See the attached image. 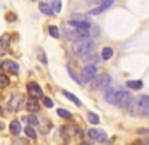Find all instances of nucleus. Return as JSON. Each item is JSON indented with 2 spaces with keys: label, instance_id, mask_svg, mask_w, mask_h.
I'll list each match as a JSON object with an SVG mask.
<instances>
[{
  "label": "nucleus",
  "instance_id": "1",
  "mask_svg": "<svg viewBox=\"0 0 149 145\" xmlns=\"http://www.w3.org/2000/svg\"><path fill=\"white\" fill-rule=\"evenodd\" d=\"M94 42L91 39H82V41H78V42H74L73 45V53L74 54H78V55H85L86 54H90L94 51Z\"/></svg>",
  "mask_w": 149,
  "mask_h": 145
},
{
  "label": "nucleus",
  "instance_id": "2",
  "mask_svg": "<svg viewBox=\"0 0 149 145\" xmlns=\"http://www.w3.org/2000/svg\"><path fill=\"white\" fill-rule=\"evenodd\" d=\"M133 102V97L130 91H125V90H118L116 91V99H115V105L119 106V108H128Z\"/></svg>",
  "mask_w": 149,
  "mask_h": 145
},
{
  "label": "nucleus",
  "instance_id": "3",
  "mask_svg": "<svg viewBox=\"0 0 149 145\" xmlns=\"http://www.w3.org/2000/svg\"><path fill=\"white\" fill-rule=\"evenodd\" d=\"M22 100H24V97H22L21 93H18V91L12 93L10 97H9V100H8V109H9L10 112H17V111L19 109Z\"/></svg>",
  "mask_w": 149,
  "mask_h": 145
},
{
  "label": "nucleus",
  "instance_id": "4",
  "mask_svg": "<svg viewBox=\"0 0 149 145\" xmlns=\"http://www.w3.org/2000/svg\"><path fill=\"white\" fill-rule=\"evenodd\" d=\"M109 84H110V75L109 74H100L94 78L93 87L95 90H103V88L109 87Z\"/></svg>",
  "mask_w": 149,
  "mask_h": 145
},
{
  "label": "nucleus",
  "instance_id": "5",
  "mask_svg": "<svg viewBox=\"0 0 149 145\" xmlns=\"http://www.w3.org/2000/svg\"><path fill=\"white\" fill-rule=\"evenodd\" d=\"M136 111H137V114H142V115L149 114V96H142V97L137 99Z\"/></svg>",
  "mask_w": 149,
  "mask_h": 145
},
{
  "label": "nucleus",
  "instance_id": "6",
  "mask_svg": "<svg viewBox=\"0 0 149 145\" xmlns=\"http://www.w3.org/2000/svg\"><path fill=\"white\" fill-rule=\"evenodd\" d=\"M88 138L94 142H98V144H103L106 139H107V135L104 130H100V129H90L88 130Z\"/></svg>",
  "mask_w": 149,
  "mask_h": 145
},
{
  "label": "nucleus",
  "instance_id": "7",
  "mask_svg": "<svg viewBox=\"0 0 149 145\" xmlns=\"http://www.w3.org/2000/svg\"><path fill=\"white\" fill-rule=\"evenodd\" d=\"M97 76V69L95 66H85L81 72V78H82V82H90L93 81L94 78Z\"/></svg>",
  "mask_w": 149,
  "mask_h": 145
},
{
  "label": "nucleus",
  "instance_id": "8",
  "mask_svg": "<svg viewBox=\"0 0 149 145\" xmlns=\"http://www.w3.org/2000/svg\"><path fill=\"white\" fill-rule=\"evenodd\" d=\"M27 91H29V94L31 96L33 99L43 97V91H42V88L39 87V84H36V82H29V84H27Z\"/></svg>",
  "mask_w": 149,
  "mask_h": 145
},
{
  "label": "nucleus",
  "instance_id": "9",
  "mask_svg": "<svg viewBox=\"0 0 149 145\" xmlns=\"http://www.w3.org/2000/svg\"><path fill=\"white\" fill-rule=\"evenodd\" d=\"M69 26H72L73 29H78L81 32H88L91 27H93V24L90 21H76V20H69Z\"/></svg>",
  "mask_w": 149,
  "mask_h": 145
},
{
  "label": "nucleus",
  "instance_id": "10",
  "mask_svg": "<svg viewBox=\"0 0 149 145\" xmlns=\"http://www.w3.org/2000/svg\"><path fill=\"white\" fill-rule=\"evenodd\" d=\"M113 3H115V0H106V2H103L102 5H98L95 9H91V11H90V15H97V14H100V12L109 9Z\"/></svg>",
  "mask_w": 149,
  "mask_h": 145
},
{
  "label": "nucleus",
  "instance_id": "11",
  "mask_svg": "<svg viewBox=\"0 0 149 145\" xmlns=\"http://www.w3.org/2000/svg\"><path fill=\"white\" fill-rule=\"evenodd\" d=\"M2 67L5 72H12V74H15V72H18V69H19V66H18V63H15V62H12V60H5V62L2 63Z\"/></svg>",
  "mask_w": 149,
  "mask_h": 145
},
{
  "label": "nucleus",
  "instance_id": "12",
  "mask_svg": "<svg viewBox=\"0 0 149 145\" xmlns=\"http://www.w3.org/2000/svg\"><path fill=\"white\" fill-rule=\"evenodd\" d=\"M39 11L42 12L43 15H48V17H54V14H55L54 9L49 6L46 2H39Z\"/></svg>",
  "mask_w": 149,
  "mask_h": 145
},
{
  "label": "nucleus",
  "instance_id": "13",
  "mask_svg": "<svg viewBox=\"0 0 149 145\" xmlns=\"http://www.w3.org/2000/svg\"><path fill=\"white\" fill-rule=\"evenodd\" d=\"M9 48V34H3L0 36V54H5Z\"/></svg>",
  "mask_w": 149,
  "mask_h": 145
},
{
  "label": "nucleus",
  "instance_id": "14",
  "mask_svg": "<svg viewBox=\"0 0 149 145\" xmlns=\"http://www.w3.org/2000/svg\"><path fill=\"white\" fill-rule=\"evenodd\" d=\"M26 108H27V111H30V112H36V111H39V102H37V99H29L27 102H26Z\"/></svg>",
  "mask_w": 149,
  "mask_h": 145
},
{
  "label": "nucleus",
  "instance_id": "15",
  "mask_svg": "<svg viewBox=\"0 0 149 145\" xmlns=\"http://www.w3.org/2000/svg\"><path fill=\"white\" fill-rule=\"evenodd\" d=\"M116 88H109L106 91V96H104V99L107 103H112V105H115V99H116Z\"/></svg>",
  "mask_w": 149,
  "mask_h": 145
},
{
  "label": "nucleus",
  "instance_id": "16",
  "mask_svg": "<svg viewBox=\"0 0 149 145\" xmlns=\"http://www.w3.org/2000/svg\"><path fill=\"white\" fill-rule=\"evenodd\" d=\"M24 121H26L27 126H30V127L39 126V120H37L36 115H26V117H24Z\"/></svg>",
  "mask_w": 149,
  "mask_h": 145
},
{
  "label": "nucleus",
  "instance_id": "17",
  "mask_svg": "<svg viewBox=\"0 0 149 145\" xmlns=\"http://www.w3.org/2000/svg\"><path fill=\"white\" fill-rule=\"evenodd\" d=\"M9 129H10V133L12 135H19V132H21V123L17 121V120H14V121L10 123Z\"/></svg>",
  "mask_w": 149,
  "mask_h": 145
},
{
  "label": "nucleus",
  "instance_id": "18",
  "mask_svg": "<svg viewBox=\"0 0 149 145\" xmlns=\"http://www.w3.org/2000/svg\"><path fill=\"white\" fill-rule=\"evenodd\" d=\"M63 94L66 96V97H67L70 102H73L74 105H76V106H81V105H82V103H81V100L76 97V96H74V94H72V93H69L67 90H63Z\"/></svg>",
  "mask_w": 149,
  "mask_h": 145
},
{
  "label": "nucleus",
  "instance_id": "19",
  "mask_svg": "<svg viewBox=\"0 0 149 145\" xmlns=\"http://www.w3.org/2000/svg\"><path fill=\"white\" fill-rule=\"evenodd\" d=\"M46 3L51 6V8L54 9V12H57V14L61 11V0H48Z\"/></svg>",
  "mask_w": 149,
  "mask_h": 145
},
{
  "label": "nucleus",
  "instance_id": "20",
  "mask_svg": "<svg viewBox=\"0 0 149 145\" xmlns=\"http://www.w3.org/2000/svg\"><path fill=\"white\" fill-rule=\"evenodd\" d=\"M127 87L131 90H140L143 87V82L142 81H127Z\"/></svg>",
  "mask_w": 149,
  "mask_h": 145
},
{
  "label": "nucleus",
  "instance_id": "21",
  "mask_svg": "<svg viewBox=\"0 0 149 145\" xmlns=\"http://www.w3.org/2000/svg\"><path fill=\"white\" fill-rule=\"evenodd\" d=\"M86 118H88V121L91 123V124H98L100 123V118H98V115L97 114H94V112H86Z\"/></svg>",
  "mask_w": 149,
  "mask_h": 145
},
{
  "label": "nucleus",
  "instance_id": "22",
  "mask_svg": "<svg viewBox=\"0 0 149 145\" xmlns=\"http://www.w3.org/2000/svg\"><path fill=\"white\" fill-rule=\"evenodd\" d=\"M112 55H113V50H112L110 46L103 48V51H102V58L103 60H109V58H112Z\"/></svg>",
  "mask_w": 149,
  "mask_h": 145
},
{
  "label": "nucleus",
  "instance_id": "23",
  "mask_svg": "<svg viewBox=\"0 0 149 145\" xmlns=\"http://www.w3.org/2000/svg\"><path fill=\"white\" fill-rule=\"evenodd\" d=\"M84 60H85V63H88V66H95V63H98V57H97L95 54L86 55Z\"/></svg>",
  "mask_w": 149,
  "mask_h": 145
},
{
  "label": "nucleus",
  "instance_id": "24",
  "mask_svg": "<svg viewBox=\"0 0 149 145\" xmlns=\"http://www.w3.org/2000/svg\"><path fill=\"white\" fill-rule=\"evenodd\" d=\"M24 132H26V135H27V138H30V139H36V136H37V133H36V130H34L33 127H30V126H27L26 129H24Z\"/></svg>",
  "mask_w": 149,
  "mask_h": 145
},
{
  "label": "nucleus",
  "instance_id": "25",
  "mask_svg": "<svg viewBox=\"0 0 149 145\" xmlns=\"http://www.w3.org/2000/svg\"><path fill=\"white\" fill-rule=\"evenodd\" d=\"M9 85V78L3 74H0V88H5Z\"/></svg>",
  "mask_w": 149,
  "mask_h": 145
},
{
  "label": "nucleus",
  "instance_id": "26",
  "mask_svg": "<svg viewBox=\"0 0 149 145\" xmlns=\"http://www.w3.org/2000/svg\"><path fill=\"white\" fill-rule=\"evenodd\" d=\"M49 34H51L52 38L58 39V38H60V32H58V27H57V26H49Z\"/></svg>",
  "mask_w": 149,
  "mask_h": 145
},
{
  "label": "nucleus",
  "instance_id": "27",
  "mask_svg": "<svg viewBox=\"0 0 149 145\" xmlns=\"http://www.w3.org/2000/svg\"><path fill=\"white\" fill-rule=\"evenodd\" d=\"M57 114H58L60 117H63V118H72V114H70L67 109H63V108L57 109Z\"/></svg>",
  "mask_w": 149,
  "mask_h": 145
},
{
  "label": "nucleus",
  "instance_id": "28",
  "mask_svg": "<svg viewBox=\"0 0 149 145\" xmlns=\"http://www.w3.org/2000/svg\"><path fill=\"white\" fill-rule=\"evenodd\" d=\"M39 60L43 63V64H46L48 63V58H46V54H45V51L43 50H39Z\"/></svg>",
  "mask_w": 149,
  "mask_h": 145
},
{
  "label": "nucleus",
  "instance_id": "29",
  "mask_svg": "<svg viewBox=\"0 0 149 145\" xmlns=\"http://www.w3.org/2000/svg\"><path fill=\"white\" fill-rule=\"evenodd\" d=\"M43 105H45L46 108H52V106H54V102L49 99V97H43Z\"/></svg>",
  "mask_w": 149,
  "mask_h": 145
},
{
  "label": "nucleus",
  "instance_id": "30",
  "mask_svg": "<svg viewBox=\"0 0 149 145\" xmlns=\"http://www.w3.org/2000/svg\"><path fill=\"white\" fill-rule=\"evenodd\" d=\"M137 133L139 135H149V129H139Z\"/></svg>",
  "mask_w": 149,
  "mask_h": 145
},
{
  "label": "nucleus",
  "instance_id": "31",
  "mask_svg": "<svg viewBox=\"0 0 149 145\" xmlns=\"http://www.w3.org/2000/svg\"><path fill=\"white\" fill-rule=\"evenodd\" d=\"M15 18H17V17H15L14 14H12V12H9V14H6V20H8V21H14Z\"/></svg>",
  "mask_w": 149,
  "mask_h": 145
},
{
  "label": "nucleus",
  "instance_id": "32",
  "mask_svg": "<svg viewBox=\"0 0 149 145\" xmlns=\"http://www.w3.org/2000/svg\"><path fill=\"white\" fill-rule=\"evenodd\" d=\"M3 129H5V123L0 121V130H3Z\"/></svg>",
  "mask_w": 149,
  "mask_h": 145
},
{
  "label": "nucleus",
  "instance_id": "33",
  "mask_svg": "<svg viewBox=\"0 0 149 145\" xmlns=\"http://www.w3.org/2000/svg\"><path fill=\"white\" fill-rule=\"evenodd\" d=\"M103 2H106V0H94V3H100V5H102Z\"/></svg>",
  "mask_w": 149,
  "mask_h": 145
},
{
  "label": "nucleus",
  "instance_id": "34",
  "mask_svg": "<svg viewBox=\"0 0 149 145\" xmlns=\"http://www.w3.org/2000/svg\"><path fill=\"white\" fill-rule=\"evenodd\" d=\"M81 145H90V144H88V142H82Z\"/></svg>",
  "mask_w": 149,
  "mask_h": 145
},
{
  "label": "nucleus",
  "instance_id": "35",
  "mask_svg": "<svg viewBox=\"0 0 149 145\" xmlns=\"http://www.w3.org/2000/svg\"><path fill=\"white\" fill-rule=\"evenodd\" d=\"M34 2H36V0H34Z\"/></svg>",
  "mask_w": 149,
  "mask_h": 145
}]
</instances>
